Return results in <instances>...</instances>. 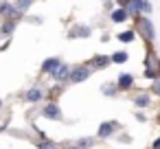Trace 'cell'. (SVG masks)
<instances>
[{"instance_id":"6da1fadb","label":"cell","mask_w":160,"mask_h":149,"mask_svg":"<svg viewBox=\"0 0 160 149\" xmlns=\"http://www.w3.org/2000/svg\"><path fill=\"white\" fill-rule=\"evenodd\" d=\"M125 9L129 16H140V13H151V2L149 0H127Z\"/></svg>"},{"instance_id":"7a4b0ae2","label":"cell","mask_w":160,"mask_h":149,"mask_svg":"<svg viewBox=\"0 0 160 149\" xmlns=\"http://www.w3.org/2000/svg\"><path fill=\"white\" fill-rule=\"evenodd\" d=\"M136 29H138V33L147 40V42H153V37H156V29H153V24H151V20L149 18H138L136 20Z\"/></svg>"},{"instance_id":"3957f363","label":"cell","mask_w":160,"mask_h":149,"mask_svg":"<svg viewBox=\"0 0 160 149\" xmlns=\"http://www.w3.org/2000/svg\"><path fill=\"white\" fill-rule=\"evenodd\" d=\"M90 75H92V68H88V66H77V68L70 70L68 81H70V83H81V81H86Z\"/></svg>"},{"instance_id":"277c9868","label":"cell","mask_w":160,"mask_h":149,"mask_svg":"<svg viewBox=\"0 0 160 149\" xmlns=\"http://www.w3.org/2000/svg\"><path fill=\"white\" fill-rule=\"evenodd\" d=\"M70 70H72V68H70L68 64H64V62H62V64H59V66H57V68L51 72V77H53L57 83H64V81H68V77H70Z\"/></svg>"},{"instance_id":"5b68a950","label":"cell","mask_w":160,"mask_h":149,"mask_svg":"<svg viewBox=\"0 0 160 149\" xmlns=\"http://www.w3.org/2000/svg\"><path fill=\"white\" fill-rule=\"evenodd\" d=\"M46 118H53V121H59L62 118V110H59V105L55 103V101H51V103H46L44 105V112H42Z\"/></svg>"},{"instance_id":"8992f818","label":"cell","mask_w":160,"mask_h":149,"mask_svg":"<svg viewBox=\"0 0 160 149\" xmlns=\"http://www.w3.org/2000/svg\"><path fill=\"white\" fill-rule=\"evenodd\" d=\"M31 5H33V0H16V2H13V18L27 13Z\"/></svg>"},{"instance_id":"52a82bcc","label":"cell","mask_w":160,"mask_h":149,"mask_svg":"<svg viewBox=\"0 0 160 149\" xmlns=\"http://www.w3.org/2000/svg\"><path fill=\"white\" fill-rule=\"evenodd\" d=\"M110 18H112V22H116V24H123V22L129 18V11H127L125 7H118V9H114V11L110 13Z\"/></svg>"},{"instance_id":"ba28073f","label":"cell","mask_w":160,"mask_h":149,"mask_svg":"<svg viewBox=\"0 0 160 149\" xmlns=\"http://www.w3.org/2000/svg\"><path fill=\"white\" fill-rule=\"evenodd\" d=\"M42 97H44V90H42L40 86H35V88H31V90L24 94V101H29V103H38V101H42Z\"/></svg>"},{"instance_id":"9c48e42d","label":"cell","mask_w":160,"mask_h":149,"mask_svg":"<svg viewBox=\"0 0 160 149\" xmlns=\"http://www.w3.org/2000/svg\"><path fill=\"white\" fill-rule=\"evenodd\" d=\"M116 86H118V90H129V88L134 86V77H132V75H127V72H123V75H118Z\"/></svg>"},{"instance_id":"30bf717a","label":"cell","mask_w":160,"mask_h":149,"mask_svg":"<svg viewBox=\"0 0 160 149\" xmlns=\"http://www.w3.org/2000/svg\"><path fill=\"white\" fill-rule=\"evenodd\" d=\"M59 64H62L59 57H48V59H44V64H42V72H53Z\"/></svg>"},{"instance_id":"8fae6325","label":"cell","mask_w":160,"mask_h":149,"mask_svg":"<svg viewBox=\"0 0 160 149\" xmlns=\"http://www.w3.org/2000/svg\"><path fill=\"white\" fill-rule=\"evenodd\" d=\"M114 132H116V123H103V125L99 127V136H101V138H110Z\"/></svg>"},{"instance_id":"7c38bea8","label":"cell","mask_w":160,"mask_h":149,"mask_svg":"<svg viewBox=\"0 0 160 149\" xmlns=\"http://www.w3.org/2000/svg\"><path fill=\"white\" fill-rule=\"evenodd\" d=\"M75 29H77V31H70V33H68L70 37H90V33H92L90 27H75Z\"/></svg>"},{"instance_id":"4fadbf2b","label":"cell","mask_w":160,"mask_h":149,"mask_svg":"<svg viewBox=\"0 0 160 149\" xmlns=\"http://www.w3.org/2000/svg\"><path fill=\"white\" fill-rule=\"evenodd\" d=\"M0 16H11L13 18V5L7 2V0H5V2H0Z\"/></svg>"},{"instance_id":"5bb4252c","label":"cell","mask_w":160,"mask_h":149,"mask_svg":"<svg viewBox=\"0 0 160 149\" xmlns=\"http://www.w3.org/2000/svg\"><path fill=\"white\" fill-rule=\"evenodd\" d=\"M125 62H127V53L125 51H116L112 55V64H125Z\"/></svg>"},{"instance_id":"9a60e30c","label":"cell","mask_w":160,"mask_h":149,"mask_svg":"<svg viewBox=\"0 0 160 149\" xmlns=\"http://www.w3.org/2000/svg\"><path fill=\"white\" fill-rule=\"evenodd\" d=\"M0 29H2V31H0V35H11V33H13V29H16V22H13V20H9V22H5Z\"/></svg>"},{"instance_id":"2e32d148","label":"cell","mask_w":160,"mask_h":149,"mask_svg":"<svg viewBox=\"0 0 160 149\" xmlns=\"http://www.w3.org/2000/svg\"><path fill=\"white\" fill-rule=\"evenodd\" d=\"M134 103L140 105V107H147V105H149V97H147V94H136V97H134Z\"/></svg>"},{"instance_id":"e0dca14e","label":"cell","mask_w":160,"mask_h":149,"mask_svg":"<svg viewBox=\"0 0 160 149\" xmlns=\"http://www.w3.org/2000/svg\"><path fill=\"white\" fill-rule=\"evenodd\" d=\"M101 92H103L105 97H114V94L118 92V86H103V88H101Z\"/></svg>"},{"instance_id":"ac0fdd59","label":"cell","mask_w":160,"mask_h":149,"mask_svg":"<svg viewBox=\"0 0 160 149\" xmlns=\"http://www.w3.org/2000/svg\"><path fill=\"white\" fill-rule=\"evenodd\" d=\"M94 62H97V66H99V68H105V66H110V64H112V57H94Z\"/></svg>"},{"instance_id":"d6986e66","label":"cell","mask_w":160,"mask_h":149,"mask_svg":"<svg viewBox=\"0 0 160 149\" xmlns=\"http://www.w3.org/2000/svg\"><path fill=\"white\" fill-rule=\"evenodd\" d=\"M118 40H121V42H132V40H134V31H123V33H118Z\"/></svg>"},{"instance_id":"ffe728a7","label":"cell","mask_w":160,"mask_h":149,"mask_svg":"<svg viewBox=\"0 0 160 149\" xmlns=\"http://www.w3.org/2000/svg\"><path fill=\"white\" fill-rule=\"evenodd\" d=\"M77 145H79L81 149H90V147L94 145V140H92V138H81V140H79Z\"/></svg>"},{"instance_id":"44dd1931","label":"cell","mask_w":160,"mask_h":149,"mask_svg":"<svg viewBox=\"0 0 160 149\" xmlns=\"http://www.w3.org/2000/svg\"><path fill=\"white\" fill-rule=\"evenodd\" d=\"M38 149H59L55 142H51V140H44V142H40L38 145Z\"/></svg>"},{"instance_id":"7402d4cb","label":"cell","mask_w":160,"mask_h":149,"mask_svg":"<svg viewBox=\"0 0 160 149\" xmlns=\"http://www.w3.org/2000/svg\"><path fill=\"white\" fill-rule=\"evenodd\" d=\"M153 92L160 97V79H156V81H153Z\"/></svg>"},{"instance_id":"603a6c76","label":"cell","mask_w":160,"mask_h":149,"mask_svg":"<svg viewBox=\"0 0 160 149\" xmlns=\"http://www.w3.org/2000/svg\"><path fill=\"white\" fill-rule=\"evenodd\" d=\"M153 149H160V138H158V140L153 142Z\"/></svg>"},{"instance_id":"cb8c5ba5","label":"cell","mask_w":160,"mask_h":149,"mask_svg":"<svg viewBox=\"0 0 160 149\" xmlns=\"http://www.w3.org/2000/svg\"><path fill=\"white\" fill-rule=\"evenodd\" d=\"M68 149H81V147H79V145H77V147H68Z\"/></svg>"}]
</instances>
